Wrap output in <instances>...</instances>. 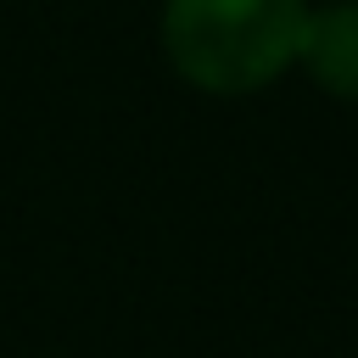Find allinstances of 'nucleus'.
I'll return each mask as SVG.
<instances>
[{
    "label": "nucleus",
    "mask_w": 358,
    "mask_h": 358,
    "mask_svg": "<svg viewBox=\"0 0 358 358\" xmlns=\"http://www.w3.org/2000/svg\"><path fill=\"white\" fill-rule=\"evenodd\" d=\"M296 73L319 95H330L341 106H358V0H319V6H308Z\"/></svg>",
    "instance_id": "nucleus-2"
},
{
    "label": "nucleus",
    "mask_w": 358,
    "mask_h": 358,
    "mask_svg": "<svg viewBox=\"0 0 358 358\" xmlns=\"http://www.w3.org/2000/svg\"><path fill=\"white\" fill-rule=\"evenodd\" d=\"M313 0H162L157 45L196 95H257L296 73Z\"/></svg>",
    "instance_id": "nucleus-1"
}]
</instances>
